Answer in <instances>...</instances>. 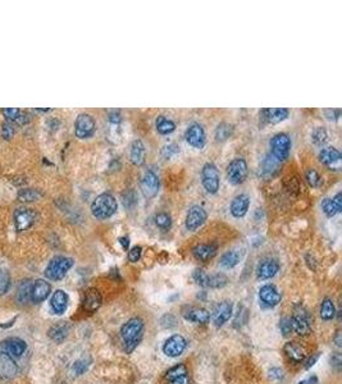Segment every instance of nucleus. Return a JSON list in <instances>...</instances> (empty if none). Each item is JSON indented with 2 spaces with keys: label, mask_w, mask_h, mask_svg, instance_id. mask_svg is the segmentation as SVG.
Segmentation results:
<instances>
[{
  "label": "nucleus",
  "mask_w": 342,
  "mask_h": 384,
  "mask_svg": "<svg viewBox=\"0 0 342 384\" xmlns=\"http://www.w3.org/2000/svg\"><path fill=\"white\" fill-rule=\"evenodd\" d=\"M318 357H319V354H315V355H313L312 357H309V359L306 360V362H305V369H310V367H312L313 365L317 362Z\"/></svg>",
  "instance_id": "13d9d810"
},
{
  "label": "nucleus",
  "mask_w": 342,
  "mask_h": 384,
  "mask_svg": "<svg viewBox=\"0 0 342 384\" xmlns=\"http://www.w3.org/2000/svg\"><path fill=\"white\" fill-rule=\"evenodd\" d=\"M154 222L158 228L163 229V231H168L172 227V217L168 213H158L154 217Z\"/></svg>",
  "instance_id": "f704fd0d"
},
{
  "label": "nucleus",
  "mask_w": 342,
  "mask_h": 384,
  "mask_svg": "<svg viewBox=\"0 0 342 384\" xmlns=\"http://www.w3.org/2000/svg\"><path fill=\"white\" fill-rule=\"evenodd\" d=\"M36 219V213L28 208H18L14 212V226L17 232H23L30 228Z\"/></svg>",
  "instance_id": "9d476101"
},
{
  "label": "nucleus",
  "mask_w": 342,
  "mask_h": 384,
  "mask_svg": "<svg viewBox=\"0 0 342 384\" xmlns=\"http://www.w3.org/2000/svg\"><path fill=\"white\" fill-rule=\"evenodd\" d=\"M144 322L140 317H132L121 328V336L125 341V351L127 354L132 352L141 341Z\"/></svg>",
  "instance_id": "f257e3e1"
},
{
  "label": "nucleus",
  "mask_w": 342,
  "mask_h": 384,
  "mask_svg": "<svg viewBox=\"0 0 342 384\" xmlns=\"http://www.w3.org/2000/svg\"><path fill=\"white\" fill-rule=\"evenodd\" d=\"M73 263H75L73 259L67 256H55L47 264L45 276L51 281H61L67 276L70 269L73 267Z\"/></svg>",
  "instance_id": "7ed1b4c3"
},
{
  "label": "nucleus",
  "mask_w": 342,
  "mask_h": 384,
  "mask_svg": "<svg viewBox=\"0 0 342 384\" xmlns=\"http://www.w3.org/2000/svg\"><path fill=\"white\" fill-rule=\"evenodd\" d=\"M269 376L270 378L279 380V379L283 378V370L279 369V367H272V369L269 370Z\"/></svg>",
  "instance_id": "6e6d98bb"
},
{
  "label": "nucleus",
  "mask_w": 342,
  "mask_h": 384,
  "mask_svg": "<svg viewBox=\"0 0 342 384\" xmlns=\"http://www.w3.org/2000/svg\"><path fill=\"white\" fill-rule=\"evenodd\" d=\"M118 241H120V243L122 245L123 250L127 251L128 247H130V238H128V237H126V236L120 237V239H118Z\"/></svg>",
  "instance_id": "bf43d9fd"
},
{
  "label": "nucleus",
  "mask_w": 342,
  "mask_h": 384,
  "mask_svg": "<svg viewBox=\"0 0 342 384\" xmlns=\"http://www.w3.org/2000/svg\"><path fill=\"white\" fill-rule=\"evenodd\" d=\"M248 163L245 159L235 158L227 167V178L228 182L235 186L244 183L248 178Z\"/></svg>",
  "instance_id": "39448f33"
},
{
  "label": "nucleus",
  "mask_w": 342,
  "mask_h": 384,
  "mask_svg": "<svg viewBox=\"0 0 342 384\" xmlns=\"http://www.w3.org/2000/svg\"><path fill=\"white\" fill-rule=\"evenodd\" d=\"M2 346H3L4 350L8 352V355L14 357L22 356L23 352H25L26 348H27L26 342L23 340H21V338H8V340L2 342Z\"/></svg>",
  "instance_id": "5701e85b"
},
{
  "label": "nucleus",
  "mask_w": 342,
  "mask_h": 384,
  "mask_svg": "<svg viewBox=\"0 0 342 384\" xmlns=\"http://www.w3.org/2000/svg\"><path fill=\"white\" fill-rule=\"evenodd\" d=\"M145 158H146V149H145L144 142L141 140H135L131 144V149H130V159H131L132 164L135 165H142L145 163Z\"/></svg>",
  "instance_id": "b1692460"
},
{
  "label": "nucleus",
  "mask_w": 342,
  "mask_h": 384,
  "mask_svg": "<svg viewBox=\"0 0 342 384\" xmlns=\"http://www.w3.org/2000/svg\"><path fill=\"white\" fill-rule=\"evenodd\" d=\"M185 348H186V340L181 334H175L165 341L164 346H163V352L168 357H177L184 352Z\"/></svg>",
  "instance_id": "f8f14e48"
},
{
  "label": "nucleus",
  "mask_w": 342,
  "mask_h": 384,
  "mask_svg": "<svg viewBox=\"0 0 342 384\" xmlns=\"http://www.w3.org/2000/svg\"><path fill=\"white\" fill-rule=\"evenodd\" d=\"M101 302H103V297H101V293L99 292L96 288H90V290H87V292L85 293L84 309L86 310L87 312L96 311V310L101 306Z\"/></svg>",
  "instance_id": "412c9836"
},
{
  "label": "nucleus",
  "mask_w": 342,
  "mask_h": 384,
  "mask_svg": "<svg viewBox=\"0 0 342 384\" xmlns=\"http://www.w3.org/2000/svg\"><path fill=\"white\" fill-rule=\"evenodd\" d=\"M232 132H234V127L232 124H228V123H220L215 128V140L217 141H224L228 137L231 136Z\"/></svg>",
  "instance_id": "e433bc0d"
},
{
  "label": "nucleus",
  "mask_w": 342,
  "mask_h": 384,
  "mask_svg": "<svg viewBox=\"0 0 342 384\" xmlns=\"http://www.w3.org/2000/svg\"><path fill=\"white\" fill-rule=\"evenodd\" d=\"M95 130H96V123L92 115L86 113L77 115L75 122V134L78 139H89L95 134Z\"/></svg>",
  "instance_id": "0eeeda50"
},
{
  "label": "nucleus",
  "mask_w": 342,
  "mask_h": 384,
  "mask_svg": "<svg viewBox=\"0 0 342 384\" xmlns=\"http://www.w3.org/2000/svg\"><path fill=\"white\" fill-rule=\"evenodd\" d=\"M185 139L195 149H203L205 146V131L204 127L199 123H194L187 128Z\"/></svg>",
  "instance_id": "9b49d317"
},
{
  "label": "nucleus",
  "mask_w": 342,
  "mask_h": 384,
  "mask_svg": "<svg viewBox=\"0 0 342 384\" xmlns=\"http://www.w3.org/2000/svg\"><path fill=\"white\" fill-rule=\"evenodd\" d=\"M262 114L267 122L272 124H277L279 122H283L290 114V110L286 108H267L263 109Z\"/></svg>",
  "instance_id": "393cba45"
},
{
  "label": "nucleus",
  "mask_w": 342,
  "mask_h": 384,
  "mask_svg": "<svg viewBox=\"0 0 342 384\" xmlns=\"http://www.w3.org/2000/svg\"><path fill=\"white\" fill-rule=\"evenodd\" d=\"M331 362H332V366H334L337 370H339V369H341V365H342L341 354H338V352H337V354H334L333 356H332Z\"/></svg>",
  "instance_id": "4d7b16f0"
},
{
  "label": "nucleus",
  "mask_w": 342,
  "mask_h": 384,
  "mask_svg": "<svg viewBox=\"0 0 342 384\" xmlns=\"http://www.w3.org/2000/svg\"><path fill=\"white\" fill-rule=\"evenodd\" d=\"M305 178L308 181V183L310 184L312 187H319L320 184L323 183L322 177L319 175V173L317 172L315 169H308L305 173Z\"/></svg>",
  "instance_id": "79ce46f5"
},
{
  "label": "nucleus",
  "mask_w": 342,
  "mask_h": 384,
  "mask_svg": "<svg viewBox=\"0 0 342 384\" xmlns=\"http://www.w3.org/2000/svg\"><path fill=\"white\" fill-rule=\"evenodd\" d=\"M284 354L295 362H303L305 360V351L298 342H287L284 345Z\"/></svg>",
  "instance_id": "c756f323"
},
{
  "label": "nucleus",
  "mask_w": 342,
  "mask_h": 384,
  "mask_svg": "<svg viewBox=\"0 0 342 384\" xmlns=\"http://www.w3.org/2000/svg\"><path fill=\"white\" fill-rule=\"evenodd\" d=\"M14 135V127L12 125V123L7 122L3 124V128H2V136L3 139L6 140H11Z\"/></svg>",
  "instance_id": "8fccbe9b"
},
{
  "label": "nucleus",
  "mask_w": 342,
  "mask_h": 384,
  "mask_svg": "<svg viewBox=\"0 0 342 384\" xmlns=\"http://www.w3.org/2000/svg\"><path fill=\"white\" fill-rule=\"evenodd\" d=\"M31 291H32V282L30 279H23L18 286L17 301L20 303H26L31 300Z\"/></svg>",
  "instance_id": "473e14b6"
},
{
  "label": "nucleus",
  "mask_w": 342,
  "mask_h": 384,
  "mask_svg": "<svg viewBox=\"0 0 342 384\" xmlns=\"http://www.w3.org/2000/svg\"><path fill=\"white\" fill-rule=\"evenodd\" d=\"M185 374H189V373H187L186 365H185V364H178V365H176V366H173L172 369H169V370L167 371V374H165V379H167V380H172V379L177 378V376L185 375Z\"/></svg>",
  "instance_id": "ea45409f"
},
{
  "label": "nucleus",
  "mask_w": 342,
  "mask_h": 384,
  "mask_svg": "<svg viewBox=\"0 0 342 384\" xmlns=\"http://www.w3.org/2000/svg\"><path fill=\"white\" fill-rule=\"evenodd\" d=\"M336 315V309H334L333 301L331 298H324L320 305V317L324 320L333 319Z\"/></svg>",
  "instance_id": "72a5a7b5"
},
{
  "label": "nucleus",
  "mask_w": 342,
  "mask_h": 384,
  "mask_svg": "<svg viewBox=\"0 0 342 384\" xmlns=\"http://www.w3.org/2000/svg\"><path fill=\"white\" fill-rule=\"evenodd\" d=\"M291 137L284 132L277 134L270 140V156L275 159L277 162H284L290 155L291 151Z\"/></svg>",
  "instance_id": "20e7f679"
},
{
  "label": "nucleus",
  "mask_w": 342,
  "mask_h": 384,
  "mask_svg": "<svg viewBox=\"0 0 342 384\" xmlns=\"http://www.w3.org/2000/svg\"><path fill=\"white\" fill-rule=\"evenodd\" d=\"M299 384H318V378L315 375H313V376H310V378L301 380Z\"/></svg>",
  "instance_id": "052dcab7"
},
{
  "label": "nucleus",
  "mask_w": 342,
  "mask_h": 384,
  "mask_svg": "<svg viewBox=\"0 0 342 384\" xmlns=\"http://www.w3.org/2000/svg\"><path fill=\"white\" fill-rule=\"evenodd\" d=\"M279 328H281L282 334L284 337H289L290 334L292 333V324H291V317H283L281 320V324H279Z\"/></svg>",
  "instance_id": "49530a36"
},
{
  "label": "nucleus",
  "mask_w": 342,
  "mask_h": 384,
  "mask_svg": "<svg viewBox=\"0 0 342 384\" xmlns=\"http://www.w3.org/2000/svg\"><path fill=\"white\" fill-rule=\"evenodd\" d=\"M322 209L327 217L332 218L341 212L342 209V195L341 192H338L334 198L332 199H324L322 203Z\"/></svg>",
  "instance_id": "a878e982"
},
{
  "label": "nucleus",
  "mask_w": 342,
  "mask_h": 384,
  "mask_svg": "<svg viewBox=\"0 0 342 384\" xmlns=\"http://www.w3.org/2000/svg\"><path fill=\"white\" fill-rule=\"evenodd\" d=\"M339 160H341V153L333 146H327L319 151V162L328 167L337 164Z\"/></svg>",
  "instance_id": "cd10ccee"
},
{
  "label": "nucleus",
  "mask_w": 342,
  "mask_h": 384,
  "mask_svg": "<svg viewBox=\"0 0 342 384\" xmlns=\"http://www.w3.org/2000/svg\"><path fill=\"white\" fill-rule=\"evenodd\" d=\"M141 253H142L141 246H134L131 250L128 251V260H130L131 263H137L140 260V258H141Z\"/></svg>",
  "instance_id": "de8ad7c7"
},
{
  "label": "nucleus",
  "mask_w": 342,
  "mask_h": 384,
  "mask_svg": "<svg viewBox=\"0 0 342 384\" xmlns=\"http://www.w3.org/2000/svg\"><path fill=\"white\" fill-rule=\"evenodd\" d=\"M109 122L113 125H120V123L122 122V117H121L120 111H111V113H109Z\"/></svg>",
  "instance_id": "603ef678"
},
{
  "label": "nucleus",
  "mask_w": 342,
  "mask_h": 384,
  "mask_svg": "<svg viewBox=\"0 0 342 384\" xmlns=\"http://www.w3.org/2000/svg\"><path fill=\"white\" fill-rule=\"evenodd\" d=\"M192 255L196 260L200 262H209L217 255V246L210 245V243H201V245L195 246L192 248Z\"/></svg>",
  "instance_id": "4be33fe9"
},
{
  "label": "nucleus",
  "mask_w": 342,
  "mask_h": 384,
  "mask_svg": "<svg viewBox=\"0 0 342 384\" xmlns=\"http://www.w3.org/2000/svg\"><path fill=\"white\" fill-rule=\"evenodd\" d=\"M279 263L275 259H265L259 263L256 268V277L260 281H267V279L273 278L275 274L278 273Z\"/></svg>",
  "instance_id": "ddd939ff"
},
{
  "label": "nucleus",
  "mask_w": 342,
  "mask_h": 384,
  "mask_svg": "<svg viewBox=\"0 0 342 384\" xmlns=\"http://www.w3.org/2000/svg\"><path fill=\"white\" fill-rule=\"evenodd\" d=\"M249 208H250V198L246 194H240L236 198H234L231 206H230V210H231V214L235 218L240 219V218H244L248 214Z\"/></svg>",
  "instance_id": "a211bd4d"
},
{
  "label": "nucleus",
  "mask_w": 342,
  "mask_h": 384,
  "mask_svg": "<svg viewBox=\"0 0 342 384\" xmlns=\"http://www.w3.org/2000/svg\"><path fill=\"white\" fill-rule=\"evenodd\" d=\"M159 187H160V182H159V177L153 172V170H148L142 175L141 181H140V189H141L142 195L145 199L155 198L159 192Z\"/></svg>",
  "instance_id": "6e6552de"
},
{
  "label": "nucleus",
  "mask_w": 342,
  "mask_h": 384,
  "mask_svg": "<svg viewBox=\"0 0 342 384\" xmlns=\"http://www.w3.org/2000/svg\"><path fill=\"white\" fill-rule=\"evenodd\" d=\"M17 373L18 366L11 355L0 351V376L4 379H12L17 375Z\"/></svg>",
  "instance_id": "dca6fc26"
},
{
  "label": "nucleus",
  "mask_w": 342,
  "mask_h": 384,
  "mask_svg": "<svg viewBox=\"0 0 342 384\" xmlns=\"http://www.w3.org/2000/svg\"><path fill=\"white\" fill-rule=\"evenodd\" d=\"M87 366H89V364H87L86 361H84V360H78V361L75 362L72 369L77 375H81V374H84L85 371L87 370Z\"/></svg>",
  "instance_id": "3c124183"
},
{
  "label": "nucleus",
  "mask_w": 342,
  "mask_h": 384,
  "mask_svg": "<svg viewBox=\"0 0 342 384\" xmlns=\"http://www.w3.org/2000/svg\"><path fill=\"white\" fill-rule=\"evenodd\" d=\"M192 277H194V281L196 282V283L199 284V286L201 287H205V288H208V279H209V274L205 273L203 269H195L194 274H192Z\"/></svg>",
  "instance_id": "c03bdc74"
},
{
  "label": "nucleus",
  "mask_w": 342,
  "mask_h": 384,
  "mask_svg": "<svg viewBox=\"0 0 342 384\" xmlns=\"http://www.w3.org/2000/svg\"><path fill=\"white\" fill-rule=\"evenodd\" d=\"M241 258L242 256L239 251L236 250L227 251V252H224L222 256H220L219 265L223 268V269H227V270L232 269V268H235L237 264H239Z\"/></svg>",
  "instance_id": "7c9ffc66"
},
{
  "label": "nucleus",
  "mask_w": 342,
  "mask_h": 384,
  "mask_svg": "<svg viewBox=\"0 0 342 384\" xmlns=\"http://www.w3.org/2000/svg\"><path fill=\"white\" fill-rule=\"evenodd\" d=\"M118 210V203L111 194L104 192L96 196L91 204V214L96 219L105 220L113 217Z\"/></svg>",
  "instance_id": "f03ea898"
},
{
  "label": "nucleus",
  "mask_w": 342,
  "mask_h": 384,
  "mask_svg": "<svg viewBox=\"0 0 342 384\" xmlns=\"http://www.w3.org/2000/svg\"><path fill=\"white\" fill-rule=\"evenodd\" d=\"M50 306L55 314L62 315L63 312H66L68 307V295L64 291L56 290L53 293L50 300Z\"/></svg>",
  "instance_id": "bb28decb"
},
{
  "label": "nucleus",
  "mask_w": 342,
  "mask_h": 384,
  "mask_svg": "<svg viewBox=\"0 0 342 384\" xmlns=\"http://www.w3.org/2000/svg\"><path fill=\"white\" fill-rule=\"evenodd\" d=\"M178 151H180V148H178L176 144H168V145H165V146H163V148H161L160 154L164 159H170L172 156H175L176 154L178 153Z\"/></svg>",
  "instance_id": "a18cd8bd"
},
{
  "label": "nucleus",
  "mask_w": 342,
  "mask_h": 384,
  "mask_svg": "<svg viewBox=\"0 0 342 384\" xmlns=\"http://www.w3.org/2000/svg\"><path fill=\"white\" fill-rule=\"evenodd\" d=\"M201 182L208 194L214 195L220 187V175L218 168L213 163H206L201 169Z\"/></svg>",
  "instance_id": "423d86ee"
},
{
  "label": "nucleus",
  "mask_w": 342,
  "mask_h": 384,
  "mask_svg": "<svg viewBox=\"0 0 342 384\" xmlns=\"http://www.w3.org/2000/svg\"><path fill=\"white\" fill-rule=\"evenodd\" d=\"M71 327L67 322H59V323L54 324L50 329H49V337L55 342H62L66 340L68 336Z\"/></svg>",
  "instance_id": "c85d7f7f"
},
{
  "label": "nucleus",
  "mask_w": 342,
  "mask_h": 384,
  "mask_svg": "<svg viewBox=\"0 0 342 384\" xmlns=\"http://www.w3.org/2000/svg\"><path fill=\"white\" fill-rule=\"evenodd\" d=\"M3 115L7 118V119L9 120H16L18 118V115H20L21 110L17 108H6L3 109Z\"/></svg>",
  "instance_id": "09e8293b"
},
{
  "label": "nucleus",
  "mask_w": 342,
  "mask_h": 384,
  "mask_svg": "<svg viewBox=\"0 0 342 384\" xmlns=\"http://www.w3.org/2000/svg\"><path fill=\"white\" fill-rule=\"evenodd\" d=\"M324 113L328 119L337 120L339 118V114H341V110H339V109H327Z\"/></svg>",
  "instance_id": "864d4df0"
},
{
  "label": "nucleus",
  "mask_w": 342,
  "mask_h": 384,
  "mask_svg": "<svg viewBox=\"0 0 342 384\" xmlns=\"http://www.w3.org/2000/svg\"><path fill=\"white\" fill-rule=\"evenodd\" d=\"M122 200L126 209H134L137 204V196L134 189H128L127 192H125L122 196Z\"/></svg>",
  "instance_id": "a19ab883"
},
{
  "label": "nucleus",
  "mask_w": 342,
  "mask_h": 384,
  "mask_svg": "<svg viewBox=\"0 0 342 384\" xmlns=\"http://www.w3.org/2000/svg\"><path fill=\"white\" fill-rule=\"evenodd\" d=\"M327 139H328V135H327L324 127H317L312 132V141L315 145H323L327 141Z\"/></svg>",
  "instance_id": "58836bf2"
},
{
  "label": "nucleus",
  "mask_w": 342,
  "mask_h": 384,
  "mask_svg": "<svg viewBox=\"0 0 342 384\" xmlns=\"http://www.w3.org/2000/svg\"><path fill=\"white\" fill-rule=\"evenodd\" d=\"M155 127L156 131L160 135H169L172 132H175L176 123L173 120L168 119L164 115H159L155 120Z\"/></svg>",
  "instance_id": "2f4dec72"
},
{
  "label": "nucleus",
  "mask_w": 342,
  "mask_h": 384,
  "mask_svg": "<svg viewBox=\"0 0 342 384\" xmlns=\"http://www.w3.org/2000/svg\"><path fill=\"white\" fill-rule=\"evenodd\" d=\"M292 329L299 334V336H308L312 331L310 328V320H309L308 314L301 310H296L295 314L291 317Z\"/></svg>",
  "instance_id": "2eb2a0df"
},
{
  "label": "nucleus",
  "mask_w": 342,
  "mask_h": 384,
  "mask_svg": "<svg viewBox=\"0 0 342 384\" xmlns=\"http://www.w3.org/2000/svg\"><path fill=\"white\" fill-rule=\"evenodd\" d=\"M169 384H190V378L189 374H185V375L177 376V378L172 379V380H168Z\"/></svg>",
  "instance_id": "5fc2aeb1"
},
{
  "label": "nucleus",
  "mask_w": 342,
  "mask_h": 384,
  "mask_svg": "<svg viewBox=\"0 0 342 384\" xmlns=\"http://www.w3.org/2000/svg\"><path fill=\"white\" fill-rule=\"evenodd\" d=\"M228 283V278L223 273L210 274L208 279V288H223Z\"/></svg>",
  "instance_id": "4c0bfd02"
},
{
  "label": "nucleus",
  "mask_w": 342,
  "mask_h": 384,
  "mask_svg": "<svg viewBox=\"0 0 342 384\" xmlns=\"http://www.w3.org/2000/svg\"><path fill=\"white\" fill-rule=\"evenodd\" d=\"M11 286V276L7 270H0V295L8 292Z\"/></svg>",
  "instance_id": "37998d69"
},
{
  "label": "nucleus",
  "mask_w": 342,
  "mask_h": 384,
  "mask_svg": "<svg viewBox=\"0 0 342 384\" xmlns=\"http://www.w3.org/2000/svg\"><path fill=\"white\" fill-rule=\"evenodd\" d=\"M232 315V303L228 301H222L214 307L213 311V322L217 327H222L223 324L227 323L228 319Z\"/></svg>",
  "instance_id": "aec40b11"
},
{
  "label": "nucleus",
  "mask_w": 342,
  "mask_h": 384,
  "mask_svg": "<svg viewBox=\"0 0 342 384\" xmlns=\"http://www.w3.org/2000/svg\"><path fill=\"white\" fill-rule=\"evenodd\" d=\"M41 196V192L35 188H23L18 192V200L23 203H31L36 201Z\"/></svg>",
  "instance_id": "c9c22d12"
},
{
  "label": "nucleus",
  "mask_w": 342,
  "mask_h": 384,
  "mask_svg": "<svg viewBox=\"0 0 342 384\" xmlns=\"http://www.w3.org/2000/svg\"><path fill=\"white\" fill-rule=\"evenodd\" d=\"M208 219V213L200 205H192L189 209L186 215V220H185V226L189 231L195 232L196 229L200 228L204 223Z\"/></svg>",
  "instance_id": "1a4fd4ad"
},
{
  "label": "nucleus",
  "mask_w": 342,
  "mask_h": 384,
  "mask_svg": "<svg viewBox=\"0 0 342 384\" xmlns=\"http://www.w3.org/2000/svg\"><path fill=\"white\" fill-rule=\"evenodd\" d=\"M259 298L268 307H274L281 302V293L273 284H265L259 291Z\"/></svg>",
  "instance_id": "4468645a"
},
{
  "label": "nucleus",
  "mask_w": 342,
  "mask_h": 384,
  "mask_svg": "<svg viewBox=\"0 0 342 384\" xmlns=\"http://www.w3.org/2000/svg\"><path fill=\"white\" fill-rule=\"evenodd\" d=\"M51 292V286L49 282L44 279H37L32 283V291H31V300L35 303H40L46 300Z\"/></svg>",
  "instance_id": "f3484780"
},
{
  "label": "nucleus",
  "mask_w": 342,
  "mask_h": 384,
  "mask_svg": "<svg viewBox=\"0 0 342 384\" xmlns=\"http://www.w3.org/2000/svg\"><path fill=\"white\" fill-rule=\"evenodd\" d=\"M334 342H336V345L338 346V347H341L342 346V338H341V332H337L336 333V337H334Z\"/></svg>",
  "instance_id": "680f3d73"
},
{
  "label": "nucleus",
  "mask_w": 342,
  "mask_h": 384,
  "mask_svg": "<svg viewBox=\"0 0 342 384\" xmlns=\"http://www.w3.org/2000/svg\"><path fill=\"white\" fill-rule=\"evenodd\" d=\"M182 315H184V317L186 320H190V322H194V323L199 324H206L209 323V320H210V314H209L208 310L204 309V307H185L184 311H182Z\"/></svg>",
  "instance_id": "6ab92c4d"
}]
</instances>
